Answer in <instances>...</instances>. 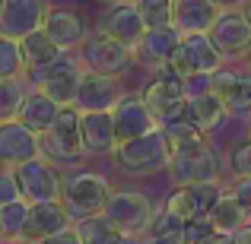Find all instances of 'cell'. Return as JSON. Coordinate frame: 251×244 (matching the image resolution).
<instances>
[{
	"mask_svg": "<svg viewBox=\"0 0 251 244\" xmlns=\"http://www.w3.org/2000/svg\"><path fill=\"white\" fill-rule=\"evenodd\" d=\"M210 38L216 42V48H220L229 61L245 57V51L251 44V22H248L245 13H242V6L239 10H223L220 19L213 22V29H210Z\"/></svg>",
	"mask_w": 251,
	"mask_h": 244,
	"instance_id": "17",
	"label": "cell"
},
{
	"mask_svg": "<svg viewBox=\"0 0 251 244\" xmlns=\"http://www.w3.org/2000/svg\"><path fill=\"white\" fill-rule=\"evenodd\" d=\"M210 222H213L216 235H235L251 222V216L242 209V203L232 197V190H226V194L216 200V206L210 209Z\"/></svg>",
	"mask_w": 251,
	"mask_h": 244,
	"instance_id": "26",
	"label": "cell"
},
{
	"mask_svg": "<svg viewBox=\"0 0 251 244\" xmlns=\"http://www.w3.org/2000/svg\"><path fill=\"white\" fill-rule=\"evenodd\" d=\"M121 95L124 92H121L115 76L96 73V70H83L80 92H76V108L80 111H111Z\"/></svg>",
	"mask_w": 251,
	"mask_h": 244,
	"instance_id": "20",
	"label": "cell"
},
{
	"mask_svg": "<svg viewBox=\"0 0 251 244\" xmlns=\"http://www.w3.org/2000/svg\"><path fill=\"white\" fill-rule=\"evenodd\" d=\"M226 64H229V57L216 48V42L207 32V35H184L181 38V48H178L175 61H172V70L181 73L184 80H191V76H213Z\"/></svg>",
	"mask_w": 251,
	"mask_h": 244,
	"instance_id": "10",
	"label": "cell"
},
{
	"mask_svg": "<svg viewBox=\"0 0 251 244\" xmlns=\"http://www.w3.org/2000/svg\"><path fill=\"white\" fill-rule=\"evenodd\" d=\"M223 171H226V162H223V155L210 143H201L194 149H181V153L172 155V165H169V175L178 187L223 181Z\"/></svg>",
	"mask_w": 251,
	"mask_h": 244,
	"instance_id": "9",
	"label": "cell"
},
{
	"mask_svg": "<svg viewBox=\"0 0 251 244\" xmlns=\"http://www.w3.org/2000/svg\"><path fill=\"white\" fill-rule=\"evenodd\" d=\"M162 130H166V136L172 143V155L181 153V149H194V146H201V143H207V133H203L188 114L178 117V121H172V124H166Z\"/></svg>",
	"mask_w": 251,
	"mask_h": 244,
	"instance_id": "31",
	"label": "cell"
},
{
	"mask_svg": "<svg viewBox=\"0 0 251 244\" xmlns=\"http://www.w3.org/2000/svg\"><path fill=\"white\" fill-rule=\"evenodd\" d=\"M137 6H140V13H143L150 29L172 25V0H140Z\"/></svg>",
	"mask_w": 251,
	"mask_h": 244,
	"instance_id": "35",
	"label": "cell"
},
{
	"mask_svg": "<svg viewBox=\"0 0 251 244\" xmlns=\"http://www.w3.org/2000/svg\"><path fill=\"white\" fill-rule=\"evenodd\" d=\"M181 38L184 35L175 29V25H159V29H150L147 38L137 44V64H140V67H147L150 73L172 67L178 48H181Z\"/></svg>",
	"mask_w": 251,
	"mask_h": 244,
	"instance_id": "16",
	"label": "cell"
},
{
	"mask_svg": "<svg viewBox=\"0 0 251 244\" xmlns=\"http://www.w3.org/2000/svg\"><path fill=\"white\" fill-rule=\"evenodd\" d=\"M29 200H13L0 206V238H23L25 222H29Z\"/></svg>",
	"mask_w": 251,
	"mask_h": 244,
	"instance_id": "32",
	"label": "cell"
},
{
	"mask_svg": "<svg viewBox=\"0 0 251 244\" xmlns=\"http://www.w3.org/2000/svg\"><path fill=\"white\" fill-rule=\"evenodd\" d=\"M16 181L23 190V200L29 203H54L64 194V171L57 168V162L35 155V159L16 165Z\"/></svg>",
	"mask_w": 251,
	"mask_h": 244,
	"instance_id": "8",
	"label": "cell"
},
{
	"mask_svg": "<svg viewBox=\"0 0 251 244\" xmlns=\"http://www.w3.org/2000/svg\"><path fill=\"white\" fill-rule=\"evenodd\" d=\"M213 92L223 98L229 114H251V67L232 70L226 64L213 73Z\"/></svg>",
	"mask_w": 251,
	"mask_h": 244,
	"instance_id": "19",
	"label": "cell"
},
{
	"mask_svg": "<svg viewBox=\"0 0 251 244\" xmlns=\"http://www.w3.org/2000/svg\"><path fill=\"white\" fill-rule=\"evenodd\" d=\"M70 225H74V219H70L67 206H64L61 200H54V203H32L23 238L42 241V238H51V235L64 232V228H70Z\"/></svg>",
	"mask_w": 251,
	"mask_h": 244,
	"instance_id": "22",
	"label": "cell"
},
{
	"mask_svg": "<svg viewBox=\"0 0 251 244\" xmlns=\"http://www.w3.org/2000/svg\"><path fill=\"white\" fill-rule=\"evenodd\" d=\"M207 244H235V238H232V235H213Z\"/></svg>",
	"mask_w": 251,
	"mask_h": 244,
	"instance_id": "42",
	"label": "cell"
},
{
	"mask_svg": "<svg viewBox=\"0 0 251 244\" xmlns=\"http://www.w3.org/2000/svg\"><path fill=\"white\" fill-rule=\"evenodd\" d=\"M23 61H25V73L29 70H38V67H45V64H51V61H57V57L64 54L61 48L54 44V38L48 35L45 29H38V32H32V35H25L23 42Z\"/></svg>",
	"mask_w": 251,
	"mask_h": 244,
	"instance_id": "27",
	"label": "cell"
},
{
	"mask_svg": "<svg viewBox=\"0 0 251 244\" xmlns=\"http://www.w3.org/2000/svg\"><path fill=\"white\" fill-rule=\"evenodd\" d=\"M111 117H115L118 143L137 140V136H143V133L159 127V121L153 117V111L143 102V95H130V92H124V95L118 98V105L111 108Z\"/></svg>",
	"mask_w": 251,
	"mask_h": 244,
	"instance_id": "15",
	"label": "cell"
},
{
	"mask_svg": "<svg viewBox=\"0 0 251 244\" xmlns=\"http://www.w3.org/2000/svg\"><path fill=\"white\" fill-rule=\"evenodd\" d=\"M35 244H86V241H83L80 228L70 225V228H64V232L51 235V238H42V241H35Z\"/></svg>",
	"mask_w": 251,
	"mask_h": 244,
	"instance_id": "39",
	"label": "cell"
},
{
	"mask_svg": "<svg viewBox=\"0 0 251 244\" xmlns=\"http://www.w3.org/2000/svg\"><path fill=\"white\" fill-rule=\"evenodd\" d=\"M80 57L74 54V51H64L57 61L45 64V67L38 70H29L25 73V80L29 86H35V89H42L45 95H51L57 105H76V92H80Z\"/></svg>",
	"mask_w": 251,
	"mask_h": 244,
	"instance_id": "5",
	"label": "cell"
},
{
	"mask_svg": "<svg viewBox=\"0 0 251 244\" xmlns=\"http://www.w3.org/2000/svg\"><path fill=\"white\" fill-rule=\"evenodd\" d=\"M213 235H216V228H213V222H210V216L188 219V225H184V241L188 244H207Z\"/></svg>",
	"mask_w": 251,
	"mask_h": 244,
	"instance_id": "36",
	"label": "cell"
},
{
	"mask_svg": "<svg viewBox=\"0 0 251 244\" xmlns=\"http://www.w3.org/2000/svg\"><path fill=\"white\" fill-rule=\"evenodd\" d=\"M35 155H42V133L25 127L19 117L0 121V165L3 168H16Z\"/></svg>",
	"mask_w": 251,
	"mask_h": 244,
	"instance_id": "13",
	"label": "cell"
},
{
	"mask_svg": "<svg viewBox=\"0 0 251 244\" xmlns=\"http://www.w3.org/2000/svg\"><path fill=\"white\" fill-rule=\"evenodd\" d=\"M140 244H188V241H184V238L181 241H150V238H143Z\"/></svg>",
	"mask_w": 251,
	"mask_h": 244,
	"instance_id": "44",
	"label": "cell"
},
{
	"mask_svg": "<svg viewBox=\"0 0 251 244\" xmlns=\"http://www.w3.org/2000/svg\"><path fill=\"white\" fill-rule=\"evenodd\" d=\"M76 228H80V235H83V241H86V244H140V238L118 232V228L111 225L105 216H92V219H83V222H76Z\"/></svg>",
	"mask_w": 251,
	"mask_h": 244,
	"instance_id": "28",
	"label": "cell"
},
{
	"mask_svg": "<svg viewBox=\"0 0 251 244\" xmlns=\"http://www.w3.org/2000/svg\"><path fill=\"white\" fill-rule=\"evenodd\" d=\"M226 168L235 177H251V136H245L242 143H235L226 155Z\"/></svg>",
	"mask_w": 251,
	"mask_h": 244,
	"instance_id": "34",
	"label": "cell"
},
{
	"mask_svg": "<svg viewBox=\"0 0 251 244\" xmlns=\"http://www.w3.org/2000/svg\"><path fill=\"white\" fill-rule=\"evenodd\" d=\"M83 140L89 155H111L118 149V130L111 111H83Z\"/></svg>",
	"mask_w": 251,
	"mask_h": 244,
	"instance_id": "23",
	"label": "cell"
},
{
	"mask_svg": "<svg viewBox=\"0 0 251 244\" xmlns=\"http://www.w3.org/2000/svg\"><path fill=\"white\" fill-rule=\"evenodd\" d=\"M229 190H232V197L242 203V209L251 216V177H235Z\"/></svg>",
	"mask_w": 251,
	"mask_h": 244,
	"instance_id": "38",
	"label": "cell"
},
{
	"mask_svg": "<svg viewBox=\"0 0 251 244\" xmlns=\"http://www.w3.org/2000/svg\"><path fill=\"white\" fill-rule=\"evenodd\" d=\"M220 13L223 6L216 0H172V25L181 35H207Z\"/></svg>",
	"mask_w": 251,
	"mask_h": 244,
	"instance_id": "18",
	"label": "cell"
},
{
	"mask_svg": "<svg viewBox=\"0 0 251 244\" xmlns=\"http://www.w3.org/2000/svg\"><path fill=\"white\" fill-rule=\"evenodd\" d=\"M99 32H105V35L118 38V42H124L127 48L137 51V44L147 38L150 25H147V19H143L137 0H121V3L108 6V13H105L102 22H99Z\"/></svg>",
	"mask_w": 251,
	"mask_h": 244,
	"instance_id": "12",
	"label": "cell"
},
{
	"mask_svg": "<svg viewBox=\"0 0 251 244\" xmlns=\"http://www.w3.org/2000/svg\"><path fill=\"white\" fill-rule=\"evenodd\" d=\"M45 32L54 38V44L61 51H76L83 48V42L89 38L86 32V19L74 10H64V6H51L48 19H45Z\"/></svg>",
	"mask_w": 251,
	"mask_h": 244,
	"instance_id": "21",
	"label": "cell"
},
{
	"mask_svg": "<svg viewBox=\"0 0 251 244\" xmlns=\"http://www.w3.org/2000/svg\"><path fill=\"white\" fill-rule=\"evenodd\" d=\"M115 168L127 177H147L156 171H169L172 165V143L166 136V130L156 127L150 133L137 136V140L118 143V149L111 153Z\"/></svg>",
	"mask_w": 251,
	"mask_h": 244,
	"instance_id": "1",
	"label": "cell"
},
{
	"mask_svg": "<svg viewBox=\"0 0 251 244\" xmlns=\"http://www.w3.org/2000/svg\"><path fill=\"white\" fill-rule=\"evenodd\" d=\"M42 155L57 165H74L83 155H89L83 140V111L76 105H67L54 127L42 133Z\"/></svg>",
	"mask_w": 251,
	"mask_h": 244,
	"instance_id": "4",
	"label": "cell"
},
{
	"mask_svg": "<svg viewBox=\"0 0 251 244\" xmlns=\"http://www.w3.org/2000/svg\"><path fill=\"white\" fill-rule=\"evenodd\" d=\"M80 64L83 70H96L105 76H124L137 67V51L127 48L124 42L105 35V32H92L80 48Z\"/></svg>",
	"mask_w": 251,
	"mask_h": 244,
	"instance_id": "7",
	"label": "cell"
},
{
	"mask_svg": "<svg viewBox=\"0 0 251 244\" xmlns=\"http://www.w3.org/2000/svg\"><path fill=\"white\" fill-rule=\"evenodd\" d=\"M140 95H143V102L150 105L153 117L159 121V127H166V124L188 114V98H191L188 80H184L181 73H175L172 67L156 70V73L150 76V83L143 86Z\"/></svg>",
	"mask_w": 251,
	"mask_h": 244,
	"instance_id": "3",
	"label": "cell"
},
{
	"mask_svg": "<svg viewBox=\"0 0 251 244\" xmlns=\"http://www.w3.org/2000/svg\"><path fill=\"white\" fill-rule=\"evenodd\" d=\"M13 200H23V190H19L16 171L0 165V206H6V203H13Z\"/></svg>",
	"mask_w": 251,
	"mask_h": 244,
	"instance_id": "37",
	"label": "cell"
},
{
	"mask_svg": "<svg viewBox=\"0 0 251 244\" xmlns=\"http://www.w3.org/2000/svg\"><path fill=\"white\" fill-rule=\"evenodd\" d=\"M188 117L203 130V133H213V130L229 117V108L223 105V98L216 95L213 89H207V92H197V95L188 98Z\"/></svg>",
	"mask_w": 251,
	"mask_h": 244,
	"instance_id": "25",
	"label": "cell"
},
{
	"mask_svg": "<svg viewBox=\"0 0 251 244\" xmlns=\"http://www.w3.org/2000/svg\"><path fill=\"white\" fill-rule=\"evenodd\" d=\"M184 225H188V222H184L178 213H172L169 206H156L153 222H150V232L143 235V238H150V241H181L184 238Z\"/></svg>",
	"mask_w": 251,
	"mask_h": 244,
	"instance_id": "30",
	"label": "cell"
},
{
	"mask_svg": "<svg viewBox=\"0 0 251 244\" xmlns=\"http://www.w3.org/2000/svg\"><path fill=\"white\" fill-rule=\"evenodd\" d=\"M99 3H108L111 6V3H121V0H99Z\"/></svg>",
	"mask_w": 251,
	"mask_h": 244,
	"instance_id": "47",
	"label": "cell"
},
{
	"mask_svg": "<svg viewBox=\"0 0 251 244\" xmlns=\"http://www.w3.org/2000/svg\"><path fill=\"white\" fill-rule=\"evenodd\" d=\"M61 111H64V105H57L51 95H45L42 89L32 86L29 95H25V102H23V108H19V121H23L25 127H32L35 133H48V130L57 124Z\"/></svg>",
	"mask_w": 251,
	"mask_h": 244,
	"instance_id": "24",
	"label": "cell"
},
{
	"mask_svg": "<svg viewBox=\"0 0 251 244\" xmlns=\"http://www.w3.org/2000/svg\"><path fill=\"white\" fill-rule=\"evenodd\" d=\"M51 0H3L0 3V35L23 42L25 35L45 29Z\"/></svg>",
	"mask_w": 251,
	"mask_h": 244,
	"instance_id": "11",
	"label": "cell"
},
{
	"mask_svg": "<svg viewBox=\"0 0 251 244\" xmlns=\"http://www.w3.org/2000/svg\"><path fill=\"white\" fill-rule=\"evenodd\" d=\"M232 238H235V244H251V222H248L245 228H242V232H235Z\"/></svg>",
	"mask_w": 251,
	"mask_h": 244,
	"instance_id": "40",
	"label": "cell"
},
{
	"mask_svg": "<svg viewBox=\"0 0 251 244\" xmlns=\"http://www.w3.org/2000/svg\"><path fill=\"white\" fill-rule=\"evenodd\" d=\"M242 61H245L248 67H251V44H248V51H245V57H242Z\"/></svg>",
	"mask_w": 251,
	"mask_h": 244,
	"instance_id": "46",
	"label": "cell"
},
{
	"mask_svg": "<svg viewBox=\"0 0 251 244\" xmlns=\"http://www.w3.org/2000/svg\"><path fill=\"white\" fill-rule=\"evenodd\" d=\"M216 3H220L223 10H239V6H245V0H216Z\"/></svg>",
	"mask_w": 251,
	"mask_h": 244,
	"instance_id": "41",
	"label": "cell"
},
{
	"mask_svg": "<svg viewBox=\"0 0 251 244\" xmlns=\"http://www.w3.org/2000/svg\"><path fill=\"white\" fill-rule=\"evenodd\" d=\"M0 76H25L23 44L6 35H0Z\"/></svg>",
	"mask_w": 251,
	"mask_h": 244,
	"instance_id": "33",
	"label": "cell"
},
{
	"mask_svg": "<svg viewBox=\"0 0 251 244\" xmlns=\"http://www.w3.org/2000/svg\"><path fill=\"white\" fill-rule=\"evenodd\" d=\"M226 190H229V187H226L223 181L184 184V187H175V190L166 197V206L188 222V219H197V216H210V209L216 206V200H220Z\"/></svg>",
	"mask_w": 251,
	"mask_h": 244,
	"instance_id": "14",
	"label": "cell"
},
{
	"mask_svg": "<svg viewBox=\"0 0 251 244\" xmlns=\"http://www.w3.org/2000/svg\"><path fill=\"white\" fill-rule=\"evenodd\" d=\"M111 181L99 171H89V168H80V171H67L64 175V194H61V203L67 206L70 219L83 222V219H92V216H102L105 203L111 197Z\"/></svg>",
	"mask_w": 251,
	"mask_h": 244,
	"instance_id": "2",
	"label": "cell"
},
{
	"mask_svg": "<svg viewBox=\"0 0 251 244\" xmlns=\"http://www.w3.org/2000/svg\"><path fill=\"white\" fill-rule=\"evenodd\" d=\"M153 213H156V203L150 200L143 190H130V187L111 190L108 203H105V209H102V216L118 232L134 235V238H143V235L150 232Z\"/></svg>",
	"mask_w": 251,
	"mask_h": 244,
	"instance_id": "6",
	"label": "cell"
},
{
	"mask_svg": "<svg viewBox=\"0 0 251 244\" xmlns=\"http://www.w3.org/2000/svg\"><path fill=\"white\" fill-rule=\"evenodd\" d=\"M242 13L248 16V22H251V0H245V6H242Z\"/></svg>",
	"mask_w": 251,
	"mask_h": 244,
	"instance_id": "45",
	"label": "cell"
},
{
	"mask_svg": "<svg viewBox=\"0 0 251 244\" xmlns=\"http://www.w3.org/2000/svg\"><path fill=\"white\" fill-rule=\"evenodd\" d=\"M0 244H35V241H29V238H0Z\"/></svg>",
	"mask_w": 251,
	"mask_h": 244,
	"instance_id": "43",
	"label": "cell"
},
{
	"mask_svg": "<svg viewBox=\"0 0 251 244\" xmlns=\"http://www.w3.org/2000/svg\"><path fill=\"white\" fill-rule=\"evenodd\" d=\"M137 3H140V0H137Z\"/></svg>",
	"mask_w": 251,
	"mask_h": 244,
	"instance_id": "49",
	"label": "cell"
},
{
	"mask_svg": "<svg viewBox=\"0 0 251 244\" xmlns=\"http://www.w3.org/2000/svg\"><path fill=\"white\" fill-rule=\"evenodd\" d=\"M248 130H251V114H248Z\"/></svg>",
	"mask_w": 251,
	"mask_h": 244,
	"instance_id": "48",
	"label": "cell"
},
{
	"mask_svg": "<svg viewBox=\"0 0 251 244\" xmlns=\"http://www.w3.org/2000/svg\"><path fill=\"white\" fill-rule=\"evenodd\" d=\"M29 80L25 76H0V121L19 117L25 95H29Z\"/></svg>",
	"mask_w": 251,
	"mask_h": 244,
	"instance_id": "29",
	"label": "cell"
},
{
	"mask_svg": "<svg viewBox=\"0 0 251 244\" xmlns=\"http://www.w3.org/2000/svg\"><path fill=\"white\" fill-rule=\"evenodd\" d=\"M0 3H3V0H0Z\"/></svg>",
	"mask_w": 251,
	"mask_h": 244,
	"instance_id": "50",
	"label": "cell"
}]
</instances>
